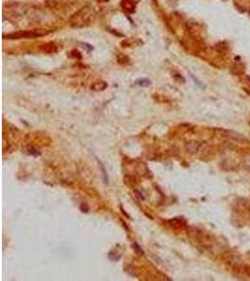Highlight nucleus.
Masks as SVG:
<instances>
[{
	"label": "nucleus",
	"mask_w": 250,
	"mask_h": 281,
	"mask_svg": "<svg viewBox=\"0 0 250 281\" xmlns=\"http://www.w3.org/2000/svg\"><path fill=\"white\" fill-rule=\"evenodd\" d=\"M44 35V33H38V32H19L16 34H13L11 36V39H21V38H34V37H39Z\"/></svg>",
	"instance_id": "nucleus-1"
},
{
	"label": "nucleus",
	"mask_w": 250,
	"mask_h": 281,
	"mask_svg": "<svg viewBox=\"0 0 250 281\" xmlns=\"http://www.w3.org/2000/svg\"><path fill=\"white\" fill-rule=\"evenodd\" d=\"M106 86H107V84L105 83H103V82H100V83H95L94 85L92 86V88L94 90H103L104 88H106Z\"/></svg>",
	"instance_id": "nucleus-2"
},
{
	"label": "nucleus",
	"mask_w": 250,
	"mask_h": 281,
	"mask_svg": "<svg viewBox=\"0 0 250 281\" xmlns=\"http://www.w3.org/2000/svg\"><path fill=\"white\" fill-rule=\"evenodd\" d=\"M138 84H140L141 86H148L150 84V82L148 80H140L137 82Z\"/></svg>",
	"instance_id": "nucleus-3"
},
{
	"label": "nucleus",
	"mask_w": 250,
	"mask_h": 281,
	"mask_svg": "<svg viewBox=\"0 0 250 281\" xmlns=\"http://www.w3.org/2000/svg\"><path fill=\"white\" fill-rule=\"evenodd\" d=\"M100 167H101V170H102V174H103V178H104V182L108 183V175L106 174V170H104V167L102 163H100Z\"/></svg>",
	"instance_id": "nucleus-4"
},
{
	"label": "nucleus",
	"mask_w": 250,
	"mask_h": 281,
	"mask_svg": "<svg viewBox=\"0 0 250 281\" xmlns=\"http://www.w3.org/2000/svg\"><path fill=\"white\" fill-rule=\"evenodd\" d=\"M133 246H134V248H136V250H137V252H138V253L143 254V250H141V249L140 248V246H138L137 244H134V245H133Z\"/></svg>",
	"instance_id": "nucleus-5"
}]
</instances>
